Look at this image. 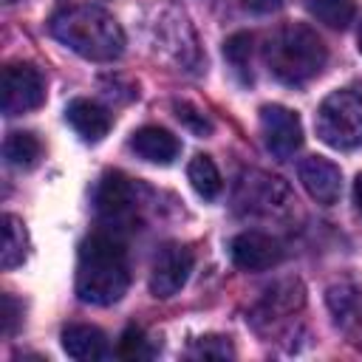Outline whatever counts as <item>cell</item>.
<instances>
[{"instance_id":"obj_1","label":"cell","mask_w":362,"mask_h":362,"mask_svg":"<svg viewBox=\"0 0 362 362\" xmlns=\"http://www.w3.org/2000/svg\"><path fill=\"white\" fill-rule=\"evenodd\" d=\"M51 34L74 54L93 62H113L124 51V31L102 6L65 3L48 20Z\"/></svg>"},{"instance_id":"obj_2","label":"cell","mask_w":362,"mask_h":362,"mask_svg":"<svg viewBox=\"0 0 362 362\" xmlns=\"http://www.w3.org/2000/svg\"><path fill=\"white\" fill-rule=\"evenodd\" d=\"M130 286L127 255L119 240L107 235H93L79 246L76 263V294L90 305H110L122 300Z\"/></svg>"},{"instance_id":"obj_3","label":"cell","mask_w":362,"mask_h":362,"mask_svg":"<svg viewBox=\"0 0 362 362\" xmlns=\"http://www.w3.org/2000/svg\"><path fill=\"white\" fill-rule=\"evenodd\" d=\"M263 57H266L269 71L280 82L303 85L325 68L328 51L322 45V40L317 37V31H311L308 25H300V23H286L266 40Z\"/></svg>"},{"instance_id":"obj_4","label":"cell","mask_w":362,"mask_h":362,"mask_svg":"<svg viewBox=\"0 0 362 362\" xmlns=\"http://www.w3.org/2000/svg\"><path fill=\"white\" fill-rule=\"evenodd\" d=\"M317 136L337 150L362 144V96L354 90H334L317 110Z\"/></svg>"},{"instance_id":"obj_5","label":"cell","mask_w":362,"mask_h":362,"mask_svg":"<svg viewBox=\"0 0 362 362\" xmlns=\"http://www.w3.org/2000/svg\"><path fill=\"white\" fill-rule=\"evenodd\" d=\"M291 201L288 187L283 184V178L260 173V170H249L238 178L235 187V204L249 212V215H272L277 209H286Z\"/></svg>"},{"instance_id":"obj_6","label":"cell","mask_w":362,"mask_h":362,"mask_svg":"<svg viewBox=\"0 0 362 362\" xmlns=\"http://www.w3.org/2000/svg\"><path fill=\"white\" fill-rule=\"evenodd\" d=\"M141 187L133 184L130 178H124L122 173H107L96 189V209L107 223L116 226H130L136 221L139 212V198Z\"/></svg>"},{"instance_id":"obj_7","label":"cell","mask_w":362,"mask_h":362,"mask_svg":"<svg viewBox=\"0 0 362 362\" xmlns=\"http://www.w3.org/2000/svg\"><path fill=\"white\" fill-rule=\"evenodd\" d=\"M45 99V79L34 65H8L3 71V113L20 116L40 107Z\"/></svg>"},{"instance_id":"obj_8","label":"cell","mask_w":362,"mask_h":362,"mask_svg":"<svg viewBox=\"0 0 362 362\" xmlns=\"http://www.w3.org/2000/svg\"><path fill=\"white\" fill-rule=\"evenodd\" d=\"M260 133L272 156L291 158L303 144V124L294 110L283 105H263L260 107Z\"/></svg>"},{"instance_id":"obj_9","label":"cell","mask_w":362,"mask_h":362,"mask_svg":"<svg viewBox=\"0 0 362 362\" xmlns=\"http://www.w3.org/2000/svg\"><path fill=\"white\" fill-rule=\"evenodd\" d=\"M189 272H192V252L181 243H164L156 252L150 269V291L156 297H173L187 283Z\"/></svg>"},{"instance_id":"obj_10","label":"cell","mask_w":362,"mask_h":362,"mask_svg":"<svg viewBox=\"0 0 362 362\" xmlns=\"http://www.w3.org/2000/svg\"><path fill=\"white\" fill-rule=\"evenodd\" d=\"M229 255H232V263L238 269H243V272H266V269H272V266L280 263L283 249H280V243L272 235H263V232H240V235L232 238Z\"/></svg>"},{"instance_id":"obj_11","label":"cell","mask_w":362,"mask_h":362,"mask_svg":"<svg viewBox=\"0 0 362 362\" xmlns=\"http://www.w3.org/2000/svg\"><path fill=\"white\" fill-rule=\"evenodd\" d=\"M300 181L308 189V195L317 204H337L339 192H342V173L334 161L322 158V156H308L300 161Z\"/></svg>"},{"instance_id":"obj_12","label":"cell","mask_w":362,"mask_h":362,"mask_svg":"<svg viewBox=\"0 0 362 362\" xmlns=\"http://www.w3.org/2000/svg\"><path fill=\"white\" fill-rule=\"evenodd\" d=\"M331 314L337 317V325L351 334L356 342H362V288L359 286H334L328 291Z\"/></svg>"},{"instance_id":"obj_13","label":"cell","mask_w":362,"mask_h":362,"mask_svg":"<svg viewBox=\"0 0 362 362\" xmlns=\"http://www.w3.org/2000/svg\"><path fill=\"white\" fill-rule=\"evenodd\" d=\"M130 147L136 150V156H141L144 161H153V164H170L181 150L178 139L170 130L153 127V124L139 127L130 139Z\"/></svg>"},{"instance_id":"obj_14","label":"cell","mask_w":362,"mask_h":362,"mask_svg":"<svg viewBox=\"0 0 362 362\" xmlns=\"http://www.w3.org/2000/svg\"><path fill=\"white\" fill-rule=\"evenodd\" d=\"M65 119H68L71 127H74L82 139H88V141H99V139L107 136V130H110V113H107L102 105L90 102V99H74V102H68Z\"/></svg>"},{"instance_id":"obj_15","label":"cell","mask_w":362,"mask_h":362,"mask_svg":"<svg viewBox=\"0 0 362 362\" xmlns=\"http://www.w3.org/2000/svg\"><path fill=\"white\" fill-rule=\"evenodd\" d=\"M62 348L71 359L79 362H90V359H105L107 351V339L99 328L93 325H68L62 331Z\"/></svg>"},{"instance_id":"obj_16","label":"cell","mask_w":362,"mask_h":362,"mask_svg":"<svg viewBox=\"0 0 362 362\" xmlns=\"http://www.w3.org/2000/svg\"><path fill=\"white\" fill-rule=\"evenodd\" d=\"M300 305H303V286L297 280H283V283H277L274 288L266 291V297H263L257 311L266 320H280V317L297 311Z\"/></svg>"},{"instance_id":"obj_17","label":"cell","mask_w":362,"mask_h":362,"mask_svg":"<svg viewBox=\"0 0 362 362\" xmlns=\"http://www.w3.org/2000/svg\"><path fill=\"white\" fill-rule=\"evenodd\" d=\"M40 153H42V144L37 141L34 133L17 130V133H8L3 141V156L17 170H31L40 161Z\"/></svg>"},{"instance_id":"obj_18","label":"cell","mask_w":362,"mask_h":362,"mask_svg":"<svg viewBox=\"0 0 362 362\" xmlns=\"http://www.w3.org/2000/svg\"><path fill=\"white\" fill-rule=\"evenodd\" d=\"M28 255V235L17 215H3V269H14Z\"/></svg>"},{"instance_id":"obj_19","label":"cell","mask_w":362,"mask_h":362,"mask_svg":"<svg viewBox=\"0 0 362 362\" xmlns=\"http://www.w3.org/2000/svg\"><path fill=\"white\" fill-rule=\"evenodd\" d=\"M187 178H189L192 189L201 198H215L221 192V187H223L221 173H218V167H215V161L209 156H195L189 161V167H187Z\"/></svg>"},{"instance_id":"obj_20","label":"cell","mask_w":362,"mask_h":362,"mask_svg":"<svg viewBox=\"0 0 362 362\" xmlns=\"http://www.w3.org/2000/svg\"><path fill=\"white\" fill-rule=\"evenodd\" d=\"M305 6L328 28H348L356 14L354 0H305Z\"/></svg>"},{"instance_id":"obj_21","label":"cell","mask_w":362,"mask_h":362,"mask_svg":"<svg viewBox=\"0 0 362 362\" xmlns=\"http://www.w3.org/2000/svg\"><path fill=\"white\" fill-rule=\"evenodd\" d=\"M223 57H226V62L232 65V71L243 79V82H249L252 76H249V57H252V37L246 34V31H238V34H232L226 42H223Z\"/></svg>"},{"instance_id":"obj_22","label":"cell","mask_w":362,"mask_h":362,"mask_svg":"<svg viewBox=\"0 0 362 362\" xmlns=\"http://www.w3.org/2000/svg\"><path fill=\"white\" fill-rule=\"evenodd\" d=\"M119 354H122L124 359H147V356H153V348H150L144 331L136 328V325H130V328L122 334V339H119Z\"/></svg>"},{"instance_id":"obj_23","label":"cell","mask_w":362,"mask_h":362,"mask_svg":"<svg viewBox=\"0 0 362 362\" xmlns=\"http://www.w3.org/2000/svg\"><path fill=\"white\" fill-rule=\"evenodd\" d=\"M189 356H204V359H226V356H232L235 351H232V345H229V339H223V337H201V339H195L192 345H189V351H187Z\"/></svg>"},{"instance_id":"obj_24","label":"cell","mask_w":362,"mask_h":362,"mask_svg":"<svg viewBox=\"0 0 362 362\" xmlns=\"http://www.w3.org/2000/svg\"><path fill=\"white\" fill-rule=\"evenodd\" d=\"M175 116L187 124V127H192L195 133H209L212 130V124H209V119L201 113V110H195L192 105H187V102H175Z\"/></svg>"},{"instance_id":"obj_25","label":"cell","mask_w":362,"mask_h":362,"mask_svg":"<svg viewBox=\"0 0 362 362\" xmlns=\"http://www.w3.org/2000/svg\"><path fill=\"white\" fill-rule=\"evenodd\" d=\"M0 303H3V314H0V320H3V337H11L14 328H17V320H20V303L11 294H3Z\"/></svg>"},{"instance_id":"obj_26","label":"cell","mask_w":362,"mask_h":362,"mask_svg":"<svg viewBox=\"0 0 362 362\" xmlns=\"http://www.w3.org/2000/svg\"><path fill=\"white\" fill-rule=\"evenodd\" d=\"M243 6L257 14H269V11H277L283 6V0H243Z\"/></svg>"},{"instance_id":"obj_27","label":"cell","mask_w":362,"mask_h":362,"mask_svg":"<svg viewBox=\"0 0 362 362\" xmlns=\"http://www.w3.org/2000/svg\"><path fill=\"white\" fill-rule=\"evenodd\" d=\"M354 201H356V206H359V212H362V173H359L356 181H354Z\"/></svg>"},{"instance_id":"obj_28","label":"cell","mask_w":362,"mask_h":362,"mask_svg":"<svg viewBox=\"0 0 362 362\" xmlns=\"http://www.w3.org/2000/svg\"><path fill=\"white\" fill-rule=\"evenodd\" d=\"M356 42H359V51H362V25H359V34H356Z\"/></svg>"},{"instance_id":"obj_29","label":"cell","mask_w":362,"mask_h":362,"mask_svg":"<svg viewBox=\"0 0 362 362\" xmlns=\"http://www.w3.org/2000/svg\"><path fill=\"white\" fill-rule=\"evenodd\" d=\"M6 3H17V0H6Z\"/></svg>"}]
</instances>
